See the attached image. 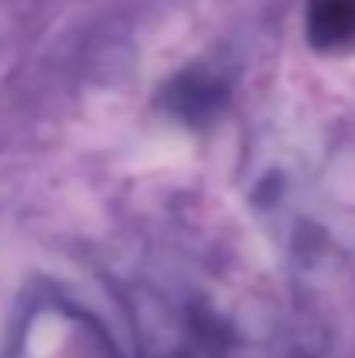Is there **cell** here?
<instances>
[{"instance_id":"1","label":"cell","mask_w":355,"mask_h":358,"mask_svg":"<svg viewBox=\"0 0 355 358\" xmlns=\"http://www.w3.org/2000/svg\"><path fill=\"white\" fill-rule=\"evenodd\" d=\"M307 42L338 56L355 49V0H307Z\"/></svg>"}]
</instances>
